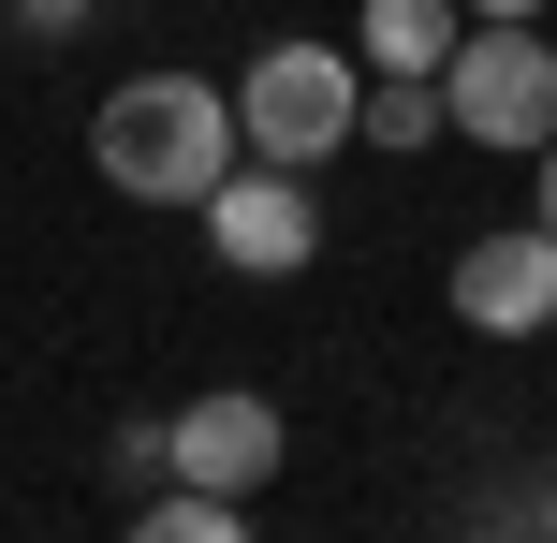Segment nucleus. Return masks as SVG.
I'll list each match as a JSON object with an SVG mask.
<instances>
[{
    "label": "nucleus",
    "instance_id": "1a4fd4ad",
    "mask_svg": "<svg viewBox=\"0 0 557 543\" xmlns=\"http://www.w3.org/2000/svg\"><path fill=\"white\" fill-rule=\"evenodd\" d=\"M117 543H250V499H206V485H147V515Z\"/></svg>",
    "mask_w": 557,
    "mask_h": 543
},
{
    "label": "nucleus",
    "instance_id": "423d86ee",
    "mask_svg": "<svg viewBox=\"0 0 557 543\" xmlns=\"http://www.w3.org/2000/svg\"><path fill=\"white\" fill-rule=\"evenodd\" d=\"M455 323H470V338H543L557 323V235L543 221L470 235V250H455Z\"/></svg>",
    "mask_w": 557,
    "mask_h": 543
},
{
    "label": "nucleus",
    "instance_id": "f257e3e1",
    "mask_svg": "<svg viewBox=\"0 0 557 543\" xmlns=\"http://www.w3.org/2000/svg\"><path fill=\"white\" fill-rule=\"evenodd\" d=\"M88 162L117 176L133 206H206L250 147H235V88L206 74H117L103 118H88Z\"/></svg>",
    "mask_w": 557,
    "mask_h": 543
},
{
    "label": "nucleus",
    "instance_id": "4468645a",
    "mask_svg": "<svg viewBox=\"0 0 557 543\" xmlns=\"http://www.w3.org/2000/svg\"><path fill=\"white\" fill-rule=\"evenodd\" d=\"M543 543H557V529H543Z\"/></svg>",
    "mask_w": 557,
    "mask_h": 543
},
{
    "label": "nucleus",
    "instance_id": "20e7f679",
    "mask_svg": "<svg viewBox=\"0 0 557 543\" xmlns=\"http://www.w3.org/2000/svg\"><path fill=\"white\" fill-rule=\"evenodd\" d=\"M191 221H206V250H221L235 280H308V250H323V192H308L294 162H235Z\"/></svg>",
    "mask_w": 557,
    "mask_h": 543
},
{
    "label": "nucleus",
    "instance_id": "f8f14e48",
    "mask_svg": "<svg viewBox=\"0 0 557 543\" xmlns=\"http://www.w3.org/2000/svg\"><path fill=\"white\" fill-rule=\"evenodd\" d=\"M529 221H543V235H557V133H543V147H529Z\"/></svg>",
    "mask_w": 557,
    "mask_h": 543
},
{
    "label": "nucleus",
    "instance_id": "7ed1b4c3",
    "mask_svg": "<svg viewBox=\"0 0 557 543\" xmlns=\"http://www.w3.org/2000/svg\"><path fill=\"white\" fill-rule=\"evenodd\" d=\"M441 118L470 147H499V162H529L557 133V45L543 29H470V45L441 59Z\"/></svg>",
    "mask_w": 557,
    "mask_h": 543
},
{
    "label": "nucleus",
    "instance_id": "9d476101",
    "mask_svg": "<svg viewBox=\"0 0 557 543\" xmlns=\"http://www.w3.org/2000/svg\"><path fill=\"white\" fill-rule=\"evenodd\" d=\"M103 470H117V485H176V456H162V427H117V441H103Z\"/></svg>",
    "mask_w": 557,
    "mask_h": 543
},
{
    "label": "nucleus",
    "instance_id": "0eeeda50",
    "mask_svg": "<svg viewBox=\"0 0 557 543\" xmlns=\"http://www.w3.org/2000/svg\"><path fill=\"white\" fill-rule=\"evenodd\" d=\"M455 45H470V0H367V15H352L367 74H441Z\"/></svg>",
    "mask_w": 557,
    "mask_h": 543
},
{
    "label": "nucleus",
    "instance_id": "6e6552de",
    "mask_svg": "<svg viewBox=\"0 0 557 543\" xmlns=\"http://www.w3.org/2000/svg\"><path fill=\"white\" fill-rule=\"evenodd\" d=\"M455 118H441V74H367V103H352V147H441Z\"/></svg>",
    "mask_w": 557,
    "mask_h": 543
},
{
    "label": "nucleus",
    "instance_id": "39448f33",
    "mask_svg": "<svg viewBox=\"0 0 557 543\" xmlns=\"http://www.w3.org/2000/svg\"><path fill=\"white\" fill-rule=\"evenodd\" d=\"M162 456H176V485H206V499H264L278 456H294V427H278V397L221 382V397H176L162 411Z\"/></svg>",
    "mask_w": 557,
    "mask_h": 543
},
{
    "label": "nucleus",
    "instance_id": "f03ea898",
    "mask_svg": "<svg viewBox=\"0 0 557 543\" xmlns=\"http://www.w3.org/2000/svg\"><path fill=\"white\" fill-rule=\"evenodd\" d=\"M352 103H367V59L278 29V45H250V74H235V147L308 176V162H337V147H352Z\"/></svg>",
    "mask_w": 557,
    "mask_h": 543
},
{
    "label": "nucleus",
    "instance_id": "ddd939ff",
    "mask_svg": "<svg viewBox=\"0 0 557 543\" xmlns=\"http://www.w3.org/2000/svg\"><path fill=\"white\" fill-rule=\"evenodd\" d=\"M470 29H543V0H470Z\"/></svg>",
    "mask_w": 557,
    "mask_h": 543
},
{
    "label": "nucleus",
    "instance_id": "9b49d317",
    "mask_svg": "<svg viewBox=\"0 0 557 543\" xmlns=\"http://www.w3.org/2000/svg\"><path fill=\"white\" fill-rule=\"evenodd\" d=\"M15 29H29V45H74V29H88V0H15Z\"/></svg>",
    "mask_w": 557,
    "mask_h": 543
}]
</instances>
